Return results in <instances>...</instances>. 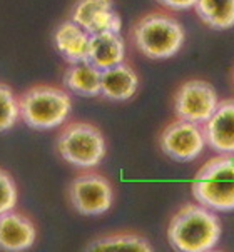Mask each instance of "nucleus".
Wrapping results in <instances>:
<instances>
[{"mask_svg": "<svg viewBox=\"0 0 234 252\" xmlns=\"http://www.w3.org/2000/svg\"><path fill=\"white\" fill-rule=\"evenodd\" d=\"M223 225L214 211L201 204H186L167 225V241L179 252H209L221 241Z\"/></svg>", "mask_w": 234, "mask_h": 252, "instance_id": "obj_1", "label": "nucleus"}, {"mask_svg": "<svg viewBox=\"0 0 234 252\" xmlns=\"http://www.w3.org/2000/svg\"><path fill=\"white\" fill-rule=\"evenodd\" d=\"M131 40L147 59L164 61L179 54L186 40V32L174 15L163 10H152L133 25Z\"/></svg>", "mask_w": 234, "mask_h": 252, "instance_id": "obj_2", "label": "nucleus"}, {"mask_svg": "<svg viewBox=\"0 0 234 252\" xmlns=\"http://www.w3.org/2000/svg\"><path fill=\"white\" fill-rule=\"evenodd\" d=\"M193 197L214 212L234 211V154H218L196 172Z\"/></svg>", "mask_w": 234, "mask_h": 252, "instance_id": "obj_3", "label": "nucleus"}, {"mask_svg": "<svg viewBox=\"0 0 234 252\" xmlns=\"http://www.w3.org/2000/svg\"><path fill=\"white\" fill-rule=\"evenodd\" d=\"M20 119L35 130L57 129L66 124L72 110L69 91L57 85L39 84L19 97Z\"/></svg>", "mask_w": 234, "mask_h": 252, "instance_id": "obj_4", "label": "nucleus"}, {"mask_svg": "<svg viewBox=\"0 0 234 252\" xmlns=\"http://www.w3.org/2000/svg\"><path fill=\"white\" fill-rule=\"evenodd\" d=\"M57 152L72 167L91 170L100 165L107 152L105 137L91 122H69L57 135Z\"/></svg>", "mask_w": 234, "mask_h": 252, "instance_id": "obj_5", "label": "nucleus"}, {"mask_svg": "<svg viewBox=\"0 0 234 252\" xmlns=\"http://www.w3.org/2000/svg\"><path fill=\"white\" fill-rule=\"evenodd\" d=\"M67 194L70 206L80 216H102L110 211L114 204L112 184L102 174L92 172V169L74 177Z\"/></svg>", "mask_w": 234, "mask_h": 252, "instance_id": "obj_6", "label": "nucleus"}, {"mask_svg": "<svg viewBox=\"0 0 234 252\" xmlns=\"http://www.w3.org/2000/svg\"><path fill=\"white\" fill-rule=\"evenodd\" d=\"M218 104V91L202 79H189L182 82L172 97L174 115L201 126L211 117Z\"/></svg>", "mask_w": 234, "mask_h": 252, "instance_id": "obj_7", "label": "nucleus"}, {"mask_svg": "<svg viewBox=\"0 0 234 252\" xmlns=\"http://www.w3.org/2000/svg\"><path fill=\"white\" fill-rule=\"evenodd\" d=\"M159 147L169 159L176 162H193L199 159L206 147L202 126L176 117L161 132Z\"/></svg>", "mask_w": 234, "mask_h": 252, "instance_id": "obj_8", "label": "nucleus"}, {"mask_svg": "<svg viewBox=\"0 0 234 252\" xmlns=\"http://www.w3.org/2000/svg\"><path fill=\"white\" fill-rule=\"evenodd\" d=\"M70 20L87 33L121 32L122 27L112 0H77L70 10Z\"/></svg>", "mask_w": 234, "mask_h": 252, "instance_id": "obj_9", "label": "nucleus"}, {"mask_svg": "<svg viewBox=\"0 0 234 252\" xmlns=\"http://www.w3.org/2000/svg\"><path fill=\"white\" fill-rule=\"evenodd\" d=\"M206 145L216 154H234V99L219 100L218 107L202 124Z\"/></svg>", "mask_w": 234, "mask_h": 252, "instance_id": "obj_10", "label": "nucleus"}, {"mask_svg": "<svg viewBox=\"0 0 234 252\" xmlns=\"http://www.w3.org/2000/svg\"><path fill=\"white\" fill-rule=\"evenodd\" d=\"M37 227L29 216L15 209L0 214V249L22 252L35 244Z\"/></svg>", "mask_w": 234, "mask_h": 252, "instance_id": "obj_11", "label": "nucleus"}, {"mask_svg": "<svg viewBox=\"0 0 234 252\" xmlns=\"http://www.w3.org/2000/svg\"><path fill=\"white\" fill-rule=\"evenodd\" d=\"M139 89V75L126 61L100 70V95L107 100L126 102Z\"/></svg>", "mask_w": 234, "mask_h": 252, "instance_id": "obj_12", "label": "nucleus"}, {"mask_svg": "<svg viewBox=\"0 0 234 252\" xmlns=\"http://www.w3.org/2000/svg\"><path fill=\"white\" fill-rule=\"evenodd\" d=\"M126 61V42L121 32H97L89 37L87 61L96 69L104 70Z\"/></svg>", "mask_w": 234, "mask_h": 252, "instance_id": "obj_13", "label": "nucleus"}, {"mask_svg": "<svg viewBox=\"0 0 234 252\" xmlns=\"http://www.w3.org/2000/svg\"><path fill=\"white\" fill-rule=\"evenodd\" d=\"M89 37L91 33H87L82 27H79L72 20H66L55 29L54 44L64 61L69 63H79L87 61Z\"/></svg>", "mask_w": 234, "mask_h": 252, "instance_id": "obj_14", "label": "nucleus"}, {"mask_svg": "<svg viewBox=\"0 0 234 252\" xmlns=\"http://www.w3.org/2000/svg\"><path fill=\"white\" fill-rule=\"evenodd\" d=\"M64 89L80 97L100 95V70L89 62L70 63L62 77Z\"/></svg>", "mask_w": 234, "mask_h": 252, "instance_id": "obj_15", "label": "nucleus"}, {"mask_svg": "<svg viewBox=\"0 0 234 252\" xmlns=\"http://www.w3.org/2000/svg\"><path fill=\"white\" fill-rule=\"evenodd\" d=\"M196 15L212 31L234 27V0H196Z\"/></svg>", "mask_w": 234, "mask_h": 252, "instance_id": "obj_16", "label": "nucleus"}, {"mask_svg": "<svg viewBox=\"0 0 234 252\" xmlns=\"http://www.w3.org/2000/svg\"><path fill=\"white\" fill-rule=\"evenodd\" d=\"M91 252H109V251H134V252H152L151 242L137 232H114L107 236L94 239L86 246Z\"/></svg>", "mask_w": 234, "mask_h": 252, "instance_id": "obj_17", "label": "nucleus"}, {"mask_svg": "<svg viewBox=\"0 0 234 252\" xmlns=\"http://www.w3.org/2000/svg\"><path fill=\"white\" fill-rule=\"evenodd\" d=\"M20 119L19 97L10 85L0 82V132H7Z\"/></svg>", "mask_w": 234, "mask_h": 252, "instance_id": "obj_18", "label": "nucleus"}, {"mask_svg": "<svg viewBox=\"0 0 234 252\" xmlns=\"http://www.w3.org/2000/svg\"><path fill=\"white\" fill-rule=\"evenodd\" d=\"M17 200H19V190L14 177L5 169L0 167V214L15 209Z\"/></svg>", "mask_w": 234, "mask_h": 252, "instance_id": "obj_19", "label": "nucleus"}, {"mask_svg": "<svg viewBox=\"0 0 234 252\" xmlns=\"http://www.w3.org/2000/svg\"><path fill=\"white\" fill-rule=\"evenodd\" d=\"M159 5H163L164 8H169V10H189V8H194L196 0H156Z\"/></svg>", "mask_w": 234, "mask_h": 252, "instance_id": "obj_20", "label": "nucleus"}, {"mask_svg": "<svg viewBox=\"0 0 234 252\" xmlns=\"http://www.w3.org/2000/svg\"><path fill=\"white\" fill-rule=\"evenodd\" d=\"M233 85H234V69H233Z\"/></svg>", "mask_w": 234, "mask_h": 252, "instance_id": "obj_21", "label": "nucleus"}]
</instances>
